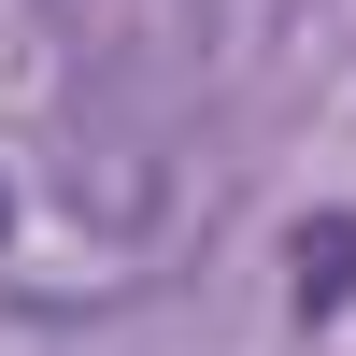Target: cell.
Segmentation results:
<instances>
[{
  "label": "cell",
  "mask_w": 356,
  "mask_h": 356,
  "mask_svg": "<svg viewBox=\"0 0 356 356\" xmlns=\"http://www.w3.org/2000/svg\"><path fill=\"white\" fill-rule=\"evenodd\" d=\"M356 285V228H300V300H342Z\"/></svg>",
  "instance_id": "1"
},
{
  "label": "cell",
  "mask_w": 356,
  "mask_h": 356,
  "mask_svg": "<svg viewBox=\"0 0 356 356\" xmlns=\"http://www.w3.org/2000/svg\"><path fill=\"white\" fill-rule=\"evenodd\" d=\"M0 228H15V200H0Z\"/></svg>",
  "instance_id": "2"
}]
</instances>
